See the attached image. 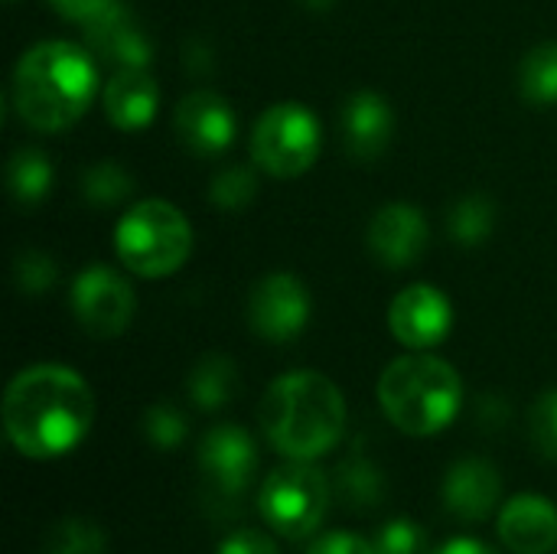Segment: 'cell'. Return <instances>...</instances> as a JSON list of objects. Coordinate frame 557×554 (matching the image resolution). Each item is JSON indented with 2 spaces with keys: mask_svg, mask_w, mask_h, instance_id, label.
Listing matches in <instances>:
<instances>
[{
  "mask_svg": "<svg viewBox=\"0 0 557 554\" xmlns=\"http://www.w3.org/2000/svg\"><path fill=\"white\" fill-rule=\"evenodd\" d=\"M199 473L222 500H238L258 473V444L238 424H219L199 441Z\"/></svg>",
  "mask_w": 557,
  "mask_h": 554,
  "instance_id": "obj_10",
  "label": "cell"
},
{
  "mask_svg": "<svg viewBox=\"0 0 557 554\" xmlns=\"http://www.w3.org/2000/svg\"><path fill=\"white\" fill-rule=\"evenodd\" d=\"M379 405L385 418L411 438H434L454 424L463 408L460 372L428 349H411L385 366L379 379Z\"/></svg>",
  "mask_w": 557,
  "mask_h": 554,
  "instance_id": "obj_4",
  "label": "cell"
},
{
  "mask_svg": "<svg viewBox=\"0 0 557 554\" xmlns=\"http://www.w3.org/2000/svg\"><path fill=\"white\" fill-rule=\"evenodd\" d=\"M330 487H333V500L343 509L356 513V516L382 506V500H385V477H382V470L369 457H359V454L346 457L333 470Z\"/></svg>",
  "mask_w": 557,
  "mask_h": 554,
  "instance_id": "obj_19",
  "label": "cell"
},
{
  "mask_svg": "<svg viewBox=\"0 0 557 554\" xmlns=\"http://www.w3.org/2000/svg\"><path fill=\"white\" fill-rule=\"evenodd\" d=\"M131 189H134V180L114 160H101V163L88 167L82 176V193L91 206H117L127 199Z\"/></svg>",
  "mask_w": 557,
  "mask_h": 554,
  "instance_id": "obj_25",
  "label": "cell"
},
{
  "mask_svg": "<svg viewBox=\"0 0 557 554\" xmlns=\"http://www.w3.org/2000/svg\"><path fill=\"white\" fill-rule=\"evenodd\" d=\"M431 229L418 206L411 202H388L369 222V248L385 268H408L428 248Z\"/></svg>",
  "mask_w": 557,
  "mask_h": 554,
  "instance_id": "obj_14",
  "label": "cell"
},
{
  "mask_svg": "<svg viewBox=\"0 0 557 554\" xmlns=\"http://www.w3.org/2000/svg\"><path fill=\"white\" fill-rule=\"evenodd\" d=\"M13 108L33 131L55 134L72 127L98 95L95 56L65 39L26 49L13 69Z\"/></svg>",
  "mask_w": 557,
  "mask_h": 554,
  "instance_id": "obj_2",
  "label": "cell"
},
{
  "mask_svg": "<svg viewBox=\"0 0 557 554\" xmlns=\"http://www.w3.org/2000/svg\"><path fill=\"white\" fill-rule=\"evenodd\" d=\"M173 127H176L180 144L189 153H196V157H215V153H225L232 147L235 131H238V121H235L232 104L222 95H215L209 88H199V91H189L176 104Z\"/></svg>",
  "mask_w": 557,
  "mask_h": 554,
  "instance_id": "obj_13",
  "label": "cell"
},
{
  "mask_svg": "<svg viewBox=\"0 0 557 554\" xmlns=\"http://www.w3.org/2000/svg\"><path fill=\"white\" fill-rule=\"evenodd\" d=\"M13 278L23 294L39 297L55 284V261L42 251H20L13 264Z\"/></svg>",
  "mask_w": 557,
  "mask_h": 554,
  "instance_id": "obj_29",
  "label": "cell"
},
{
  "mask_svg": "<svg viewBox=\"0 0 557 554\" xmlns=\"http://www.w3.org/2000/svg\"><path fill=\"white\" fill-rule=\"evenodd\" d=\"M310 320V294L297 274L274 271L248 294V327L268 343H290Z\"/></svg>",
  "mask_w": 557,
  "mask_h": 554,
  "instance_id": "obj_9",
  "label": "cell"
},
{
  "mask_svg": "<svg viewBox=\"0 0 557 554\" xmlns=\"http://www.w3.org/2000/svg\"><path fill=\"white\" fill-rule=\"evenodd\" d=\"M307 554H375V542L356 535V532H326L317 535Z\"/></svg>",
  "mask_w": 557,
  "mask_h": 554,
  "instance_id": "obj_31",
  "label": "cell"
},
{
  "mask_svg": "<svg viewBox=\"0 0 557 554\" xmlns=\"http://www.w3.org/2000/svg\"><path fill=\"white\" fill-rule=\"evenodd\" d=\"M441 496L447 509L463 522H486L503 496V477L499 470L483 457H463L457 460L441 487Z\"/></svg>",
  "mask_w": 557,
  "mask_h": 554,
  "instance_id": "obj_15",
  "label": "cell"
},
{
  "mask_svg": "<svg viewBox=\"0 0 557 554\" xmlns=\"http://www.w3.org/2000/svg\"><path fill=\"white\" fill-rule=\"evenodd\" d=\"M82 26H85V49L95 59L114 65V72L150 65L153 42H150L140 16L124 0H111L95 16H88Z\"/></svg>",
  "mask_w": 557,
  "mask_h": 554,
  "instance_id": "obj_11",
  "label": "cell"
},
{
  "mask_svg": "<svg viewBox=\"0 0 557 554\" xmlns=\"http://www.w3.org/2000/svg\"><path fill=\"white\" fill-rule=\"evenodd\" d=\"M529 431L545 460L557 464V389H548L535 398L529 411Z\"/></svg>",
  "mask_w": 557,
  "mask_h": 554,
  "instance_id": "obj_28",
  "label": "cell"
},
{
  "mask_svg": "<svg viewBox=\"0 0 557 554\" xmlns=\"http://www.w3.org/2000/svg\"><path fill=\"white\" fill-rule=\"evenodd\" d=\"M215 554H281V549L268 532L242 529V532H232Z\"/></svg>",
  "mask_w": 557,
  "mask_h": 554,
  "instance_id": "obj_32",
  "label": "cell"
},
{
  "mask_svg": "<svg viewBox=\"0 0 557 554\" xmlns=\"http://www.w3.org/2000/svg\"><path fill=\"white\" fill-rule=\"evenodd\" d=\"M320 144L317 114L300 101H277L255 121L251 160L277 180H294L317 163Z\"/></svg>",
  "mask_w": 557,
  "mask_h": 554,
  "instance_id": "obj_7",
  "label": "cell"
},
{
  "mask_svg": "<svg viewBox=\"0 0 557 554\" xmlns=\"http://www.w3.org/2000/svg\"><path fill=\"white\" fill-rule=\"evenodd\" d=\"M454 327L450 297L434 284H408L388 304V330L405 349H434Z\"/></svg>",
  "mask_w": 557,
  "mask_h": 554,
  "instance_id": "obj_12",
  "label": "cell"
},
{
  "mask_svg": "<svg viewBox=\"0 0 557 554\" xmlns=\"http://www.w3.org/2000/svg\"><path fill=\"white\" fill-rule=\"evenodd\" d=\"M258 193V183H255V173L248 167H225L215 180H212V202L219 209H245Z\"/></svg>",
  "mask_w": 557,
  "mask_h": 554,
  "instance_id": "obj_27",
  "label": "cell"
},
{
  "mask_svg": "<svg viewBox=\"0 0 557 554\" xmlns=\"http://www.w3.org/2000/svg\"><path fill=\"white\" fill-rule=\"evenodd\" d=\"M108 552V535L88 522V519H62L55 522L46 539L42 554H104Z\"/></svg>",
  "mask_w": 557,
  "mask_h": 554,
  "instance_id": "obj_24",
  "label": "cell"
},
{
  "mask_svg": "<svg viewBox=\"0 0 557 554\" xmlns=\"http://www.w3.org/2000/svg\"><path fill=\"white\" fill-rule=\"evenodd\" d=\"M114 251L121 264L140 278H166L186 264L193 251V225L173 202L144 199L121 216Z\"/></svg>",
  "mask_w": 557,
  "mask_h": 554,
  "instance_id": "obj_5",
  "label": "cell"
},
{
  "mask_svg": "<svg viewBox=\"0 0 557 554\" xmlns=\"http://www.w3.org/2000/svg\"><path fill=\"white\" fill-rule=\"evenodd\" d=\"M519 91L529 104H557V39L535 46L519 65Z\"/></svg>",
  "mask_w": 557,
  "mask_h": 554,
  "instance_id": "obj_22",
  "label": "cell"
},
{
  "mask_svg": "<svg viewBox=\"0 0 557 554\" xmlns=\"http://www.w3.org/2000/svg\"><path fill=\"white\" fill-rule=\"evenodd\" d=\"M333 500L330 477L310 460H287L271 470L258 493L264 522L284 539H307L326 519Z\"/></svg>",
  "mask_w": 557,
  "mask_h": 554,
  "instance_id": "obj_6",
  "label": "cell"
},
{
  "mask_svg": "<svg viewBox=\"0 0 557 554\" xmlns=\"http://www.w3.org/2000/svg\"><path fill=\"white\" fill-rule=\"evenodd\" d=\"M52 10L65 20H75V23H85L88 16H95L101 7H108L111 0H49Z\"/></svg>",
  "mask_w": 557,
  "mask_h": 554,
  "instance_id": "obj_33",
  "label": "cell"
},
{
  "mask_svg": "<svg viewBox=\"0 0 557 554\" xmlns=\"http://www.w3.org/2000/svg\"><path fill=\"white\" fill-rule=\"evenodd\" d=\"M160 104V88L147 69H117L104 85V114L121 131H144Z\"/></svg>",
  "mask_w": 557,
  "mask_h": 554,
  "instance_id": "obj_18",
  "label": "cell"
},
{
  "mask_svg": "<svg viewBox=\"0 0 557 554\" xmlns=\"http://www.w3.org/2000/svg\"><path fill=\"white\" fill-rule=\"evenodd\" d=\"M78 327L95 340L121 336L134 320V287L108 264H88L75 274L69 294Z\"/></svg>",
  "mask_w": 557,
  "mask_h": 554,
  "instance_id": "obj_8",
  "label": "cell"
},
{
  "mask_svg": "<svg viewBox=\"0 0 557 554\" xmlns=\"http://www.w3.org/2000/svg\"><path fill=\"white\" fill-rule=\"evenodd\" d=\"M424 552V529L408 519H392L375 535V554H421Z\"/></svg>",
  "mask_w": 557,
  "mask_h": 554,
  "instance_id": "obj_30",
  "label": "cell"
},
{
  "mask_svg": "<svg viewBox=\"0 0 557 554\" xmlns=\"http://www.w3.org/2000/svg\"><path fill=\"white\" fill-rule=\"evenodd\" d=\"M144 438L157 451H173L186 441V418L166 402L150 405L144 415Z\"/></svg>",
  "mask_w": 557,
  "mask_h": 554,
  "instance_id": "obj_26",
  "label": "cell"
},
{
  "mask_svg": "<svg viewBox=\"0 0 557 554\" xmlns=\"http://www.w3.org/2000/svg\"><path fill=\"white\" fill-rule=\"evenodd\" d=\"M261 431L287 460L330 454L346 431V398L323 372L300 369L271 382L261 398Z\"/></svg>",
  "mask_w": 557,
  "mask_h": 554,
  "instance_id": "obj_3",
  "label": "cell"
},
{
  "mask_svg": "<svg viewBox=\"0 0 557 554\" xmlns=\"http://www.w3.org/2000/svg\"><path fill=\"white\" fill-rule=\"evenodd\" d=\"M7 186H10V196L20 202V206H33L39 202L49 186H52V163L42 150L36 147H23L10 157V167H7Z\"/></svg>",
  "mask_w": 557,
  "mask_h": 554,
  "instance_id": "obj_21",
  "label": "cell"
},
{
  "mask_svg": "<svg viewBox=\"0 0 557 554\" xmlns=\"http://www.w3.org/2000/svg\"><path fill=\"white\" fill-rule=\"evenodd\" d=\"M434 554H499V552H496V549H490V545H483V542H476V539H454V542L441 545Z\"/></svg>",
  "mask_w": 557,
  "mask_h": 554,
  "instance_id": "obj_34",
  "label": "cell"
},
{
  "mask_svg": "<svg viewBox=\"0 0 557 554\" xmlns=\"http://www.w3.org/2000/svg\"><path fill=\"white\" fill-rule=\"evenodd\" d=\"M307 7H313V10H326V7H333L336 0H304Z\"/></svg>",
  "mask_w": 557,
  "mask_h": 554,
  "instance_id": "obj_35",
  "label": "cell"
},
{
  "mask_svg": "<svg viewBox=\"0 0 557 554\" xmlns=\"http://www.w3.org/2000/svg\"><path fill=\"white\" fill-rule=\"evenodd\" d=\"M91 421L95 395L69 366H29L3 392L7 441L29 460H55L75 451L91 431Z\"/></svg>",
  "mask_w": 557,
  "mask_h": 554,
  "instance_id": "obj_1",
  "label": "cell"
},
{
  "mask_svg": "<svg viewBox=\"0 0 557 554\" xmlns=\"http://www.w3.org/2000/svg\"><path fill=\"white\" fill-rule=\"evenodd\" d=\"M339 124H343L346 150L356 160H375L392 144L395 111H392V104L379 91L359 88V91H352L346 98V104L339 111Z\"/></svg>",
  "mask_w": 557,
  "mask_h": 554,
  "instance_id": "obj_16",
  "label": "cell"
},
{
  "mask_svg": "<svg viewBox=\"0 0 557 554\" xmlns=\"http://www.w3.org/2000/svg\"><path fill=\"white\" fill-rule=\"evenodd\" d=\"M499 539L512 554H552L557 549V506L542 496H512L499 513Z\"/></svg>",
  "mask_w": 557,
  "mask_h": 554,
  "instance_id": "obj_17",
  "label": "cell"
},
{
  "mask_svg": "<svg viewBox=\"0 0 557 554\" xmlns=\"http://www.w3.org/2000/svg\"><path fill=\"white\" fill-rule=\"evenodd\" d=\"M493 225H496V206H493L483 193L463 196V199L450 209V219H447L450 238H454L460 248H476V245H483V242L493 235Z\"/></svg>",
  "mask_w": 557,
  "mask_h": 554,
  "instance_id": "obj_23",
  "label": "cell"
},
{
  "mask_svg": "<svg viewBox=\"0 0 557 554\" xmlns=\"http://www.w3.org/2000/svg\"><path fill=\"white\" fill-rule=\"evenodd\" d=\"M238 389V369L228 356L212 353L196 362L189 372V398L199 411H219L232 402Z\"/></svg>",
  "mask_w": 557,
  "mask_h": 554,
  "instance_id": "obj_20",
  "label": "cell"
}]
</instances>
